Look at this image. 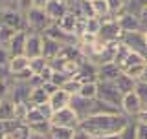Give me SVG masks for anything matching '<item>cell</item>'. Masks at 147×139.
I'll return each mask as SVG.
<instances>
[{
    "instance_id": "44dd1931",
    "label": "cell",
    "mask_w": 147,
    "mask_h": 139,
    "mask_svg": "<svg viewBox=\"0 0 147 139\" xmlns=\"http://www.w3.org/2000/svg\"><path fill=\"white\" fill-rule=\"evenodd\" d=\"M136 79H132L131 75H127L125 72H121L119 75L114 79V84H116V88H118V92L121 95H125V94H129V92H134V88H136Z\"/></svg>"
},
{
    "instance_id": "4fadbf2b",
    "label": "cell",
    "mask_w": 147,
    "mask_h": 139,
    "mask_svg": "<svg viewBox=\"0 0 147 139\" xmlns=\"http://www.w3.org/2000/svg\"><path fill=\"white\" fill-rule=\"evenodd\" d=\"M42 35H44V37H50V39H53V40H57V42H61L63 46L77 44V37H76V35H72V33H66V31H63L57 24H52Z\"/></svg>"
},
{
    "instance_id": "d4e9b609",
    "label": "cell",
    "mask_w": 147,
    "mask_h": 139,
    "mask_svg": "<svg viewBox=\"0 0 147 139\" xmlns=\"http://www.w3.org/2000/svg\"><path fill=\"white\" fill-rule=\"evenodd\" d=\"M144 62H147L144 55L138 53V51H132V49H129V53L125 55V59L121 61L119 68H121V72H123V70H127V68H131V66H136V64H144Z\"/></svg>"
},
{
    "instance_id": "ab89813d",
    "label": "cell",
    "mask_w": 147,
    "mask_h": 139,
    "mask_svg": "<svg viewBox=\"0 0 147 139\" xmlns=\"http://www.w3.org/2000/svg\"><path fill=\"white\" fill-rule=\"evenodd\" d=\"M147 6V0H127V11L140 15V11Z\"/></svg>"
},
{
    "instance_id": "277c9868",
    "label": "cell",
    "mask_w": 147,
    "mask_h": 139,
    "mask_svg": "<svg viewBox=\"0 0 147 139\" xmlns=\"http://www.w3.org/2000/svg\"><path fill=\"white\" fill-rule=\"evenodd\" d=\"M0 24L13 27L15 31H28V22H26V13L20 9H6L0 11Z\"/></svg>"
},
{
    "instance_id": "5bb4252c",
    "label": "cell",
    "mask_w": 147,
    "mask_h": 139,
    "mask_svg": "<svg viewBox=\"0 0 147 139\" xmlns=\"http://www.w3.org/2000/svg\"><path fill=\"white\" fill-rule=\"evenodd\" d=\"M44 11L48 13V17L52 18L53 22H57L61 17H64L70 11V4H68L66 0H50V2L46 4Z\"/></svg>"
},
{
    "instance_id": "d590c367",
    "label": "cell",
    "mask_w": 147,
    "mask_h": 139,
    "mask_svg": "<svg viewBox=\"0 0 147 139\" xmlns=\"http://www.w3.org/2000/svg\"><path fill=\"white\" fill-rule=\"evenodd\" d=\"M30 132H35V134H40V136H50V128H52V123L50 121H40V123H35V124H30Z\"/></svg>"
},
{
    "instance_id": "11a10c76",
    "label": "cell",
    "mask_w": 147,
    "mask_h": 139,
    "mask_svg": "<svg viewBox=\"0 0 147 139\" xmlns=\"http://www.w3.org/2000/svg\"><path fill=\"white\" fill-rule=\"evenodd\" d=\"M99 139H119V132L118 134H109V136H103V137H99Z\"/></svg>"
},
{
    "instance_id": "8fae6325",
    "label": "cell",
    "mask_w": 147,
    "mask_h": 139,
    "mask_svg": "<svg viewBox=\"0 0 147 139\" xmlns=\"http://www.w3.org/2000/svg\"><path fill=\"white\" fill-rule=\"evenodd\" d=\"M24 55H26L28 59L40 57V55H42V35H40V33H33V31H28Z\"/></svg>"
},
{
    "instance_id": "d6986e66",
    "label": "cell",
    "mask_w": 147,
    "mask_h": 139,
    "mask_svg": "<svg viewBox=\"0 0 147 139\" xmlns=\"http://www.w3.org/2000/svg\"><path fill=\"white\" fill-rule=\"evenodd\" d=\"M79 15H77L74 9H70V11L66 13L64 17H61L57 22H53V24H57L59 27H61L63 31H66V33H72V35H76V26H77V22H79Z\"/></svg>"
},
{
    "instance_id": "9f6ffc18",
    "label": "cell",
    "mask_w": 147,
    "mask_h": 139,
    "mask_svg": "<svg viewBox=\"0 0 147 139\" xmlns=\"http://www.w3.org/2000/svg\"><path fill=\"white\" fill-rule=\"evenodd\" d=\"M140 81H145L147 82V64H145V70H144V75H142V79Z\"/></svg>"
},
{
    "instance_id": "ba28073f",
    "label": "cell",
    "mask_w": 147,
    "mask_h": 139,
    "mask_svg": "<svg viewBox=\"0 0 147 139\" xmlns=\"http://www.w3.org/2000/svg\"><path fill=\"white\" fill-rule=\"evenodd\" d=\"M121 42L132 51L142 53L144 57H147V42H145V35L144 31H132V33H123L121 35Z\"/></svg>"
},
{
    "instance_id": "7c38bea8",
    "label": "cell",
    "mask_w": 147,
    "mask_h": 139,
    "mask_svg": "<svg viewBox=\"0 0 147 139\" xmlns=\"http://www.w3.org/2000/svg\"><path fill=\"white\" fill-rule=\"evenodd\" d=\"M30 82H11V92H9V99L13 103H30V94H31Z\"/></svg>"
},
{
    "instance_id": "30bf717a",
    "label": "cell",
    "mask_w": 147,
    "mask_h": 139,
    "mask_svg": "<svg viewBox=\"0 0 147 139\" xmlns=\"http://www.w3.org/2000/svg\"><path fill=\"white\" fill-rule=\"evenodd\" d=\"M76 79H79L81 82H98V64L88 59H83L76 73Z\"/></svg>"
},
{
    "instance_id": "8992f818",
    "label": "cell",
    "mask_w": 147,
    "mask_h": 139,
    "mask_svg": "<svg viewBox=\"0 0 147 139\" xmlns=\"http://www.w3.org/2000/svg\"><path fill=\"white\" fill-rule=\"evenodd\" d=\"M119 27H121L123 33H132V31H144L145 29V24L142 22L140 15H136V13H131V11H123L121 15L116 17Z\"/></svg>"
},
{
    "instance_id": "5b68a950",
    "label": "cell",
    "mask_w": 147,
    "mask_h": 139,
    "mask_svg": "<svg viewBox=\"0 0 147 139\" xmlns=\"http://www.w3.org/2000/svg\"><path fill=\"white\" fill-rule=\"evenodd\" d=\"M121 94L118 92L114 81H98V97L96 99L105 101V103H110L114 106L121 104Z\"/></svg>"
},
{
    "instance_id": "484cf974",
    "label": "cell",
    "mask_w": 147,
    "mask_h": 139,
    "mask_svg": "<svg viewBox=\"0 0 147 139\" xmlns=\"http://www.w3.org/2000/svg\"><path fill=\"white\" fill-rule=\"evenodd\" d=\"M76 128H68V126H57V124H52L50 128V139H72Z\"/></svg>"
},
{
    "instance_id": "9c48e42d",
    "label": "cell",
    "mask_w": 147,
    "mask_h": 139,
    "mask_svg": "<svg viewBox=\"0 0 147 139\" xmlns=\"http://www.w3.org/2000/svg\"><path fill=\"white\" fill-rule=\"evenodd\" d=\"M119 108H121V112L127 115V117H134V115L140 112L142 108H144V103H142V99L138 97L136 92H129L121 97V104H119Z\"/></svg>"
},
{
    "instance_id": "681fc988",
    "label": "cell",
    "mask_w": 147,
    "mask_h": 139,
    "mask_svg": "<svg viewBox=\"0 0 147 139\" xmlns=\"http://www.w3.org/2000/svg\"><path fill=\"white\" fill-rule=\"evenodd\" d=\"M17 6H18V9L20 11H28L30 7H33V0H17Z\"/></svg>"
},
{
    "instance_id": "e575fe53",
    "label": "cell",
    "mask_w": 147,
    "mask_h": 139,
    "mask_svg": "<svg viewBox=\"0 0 147 139\" xmlns=\"http://www.w3.org/2000/svg\"><path fill=\"white\" fill-rule=\"evenodd\" d=\"M15 33H17V31L13 29V27L0 24V46H6V48H7L9 40L13 39V35H15Z\"/></svg>"
},
{
    "instance_id": "b9f144b4",
    "label": "cell",
    "mask_w": 147,
    "mask_h": 139,
    "mask_svg": "<svg viewBox=\"0 0 147 139\" xmlns=\"http://www.w3.org/2000/svg\"><path fill=\"white\" fill-rule=\"evenodd\" d=\"M68 79H70V77H68L66 73L59 72V70H53V75H52V79H50V82H53L55 86H59V88H61V86L64 84V82L68 81Z\"/></svg>"
},
{
    "instance_id": "4316f807",
    "label": "cell",
    "mask_w": 147,
    "mask_h": 139,
    "mask_svg": "<svg viewBox=\"0 0 147 139\" xmlns=\"http://www.w3.org/2000/svg\"><path fill=\"white\" fill-rule=\"evenodd\" d=\"M48 101H50V95L42 90V86H35V88H31V94H30V104H31V106L48 103Z\"/></svg>"
},
{
    "instance_id": "6125c7cd",
    "label": "cell",
    "mask_w": 147,
    "mask_h": 139,
    "mask_svg": "<svg viewBox=\"0 0 147 139\" xmlns=\"http://www.w3.org/2000/svg\"><path fill=\"white\" fill-rule=\"evenodd\" d=\"M0 101H2V99H0Z\"/></svg>"
},
{
    "instance_id": "6da1fadb",
    "label": "cell",
    "mask_w": 147,
    "mask_h": 139,
    "mask_svg": "<svg viewBox=\"0 0 147 139\" xmlns=\"http://www.w3.org/2000/svg\"><path fill=\"white\" fill-rule=\"evenodd\" d=\"M131 121L125 114H114V115H88L83 119L79 126L85 128L92 137H103L109 134H118L121 128Z\"/></svg>"
},
{
    "instance_id": "f1b7e54d",
    "label": "cell",
    "mask_w": 147,
    "mask_h": 139,
    "mask_svg": "<svg viewBox=\"0 0 147 139\" xmlns=\"http://www.w3.org/2000/svg\"><path fill=\"white\" fill-rule=\"evenodd\" d=\"M119 139H138V123L131 119L119 132Z\"/></svg>"
},
{
    "instance_id": "cb8c5ba5",
    "label": "cell",
    "mask_w": 147,
    "mask_h": 139,
    "mask_svg": "<svg viewBox=\"0 0 147 139\" xmlns=\"http://www.w3.org/2000/svg\"><path fill=\"white\" fill-rule=\"evenodd\" d=\"M15 119V103L9 97L0 101V121H13Z\"/></svg>"
},
{
    "instance_id": "603a6c76",
    "label": "cell",
    "mask_w": 147,
    "mask_h": 139,
    "mask_svg": "<svg viewBox=\"0 0 147 139\" xmlns=\"http://www.w3.org/2000/svg\"><path fill=\"white\" fill-rule=\"evenodd\" d=\"M28 66H30V59H28L26 55H13L7 62V68H9V73H11V75L26 70Z\"/></svg>"
},
{
    "instance_id": "ac0fdd59",
    "label": "cell",
    "mask_w": 147,
    "mask_h": 139,
    "mask_svg": "<svg viewBox=\"0 0 147 139\" xmlns=\"http://www.w3.org/2000/svg\"><path fill=\"white\" fill-rule=\"evenodd\" d=\"M114 114H123L119 106H114L110 103H105V101L94 99L90 108V115H114Z\"/></svg>"
},
{
    "instance_id": "f5cc1de1",
    "label": "cell",
    "mask_w": 147,
    "mask_h": 139,
    "mask_svg": "<svg viewBox=\"0 0 147 139\" xmlns=\"http://www.w3.org/2000/svg\"><path fill=\"white\" fill-rule=\"evenodd\" d=\"M26 139H48V136H40V134H35V132H30Z\"/></svg>"
},
{
    "instance_id": "74e56055",
    "label": "cell",
    "mask_w": 147,
    "mask_h": 139,
    "mask_svg": "<svg viewBox=\"0 0 147 139\" xmlns=\"http://www.w3.org/2000/svg\"><path fill=\"white\" fill-rule=\"evenodd\" d=\"M145 64H136V66H131V68H127V70H123V72L127 73V75H131L132 79H136V81H140L142 75H144V70H145Z\"/></svg>"
},
{
    "instance_id": "f6af8a7d",
    "label": "cell",
    "mask_w": 147,
    "mask_h": 139,
    "mask_svg": "<svg viewBox=\"0 0 147 139\" xmlns=\"http://www.w3.org/2000/svg\"><path fill=\"white\" fill-rule=\"evenodd\" d=\"M6 9H18L17 0H0V11H6Z\"/></svg>"
},
{
    "instance_id": "9a60e30c",
    "label": "cell",
    "mask_w": 147,
    "mask_h": 139,
    "mask_svg": "<svg viewBox=\"0 0 147 139\" xmlns=\"http://www.w3.org/2000/svg\"><path fill=\"white\" fill-rule=\"evenodd\" d=\"M92 103H94L92 99H85V97H81V95H72V99H70V108L77 114V117L83 121V119H86V117L90 115Z\"/></svg>"
},
{
    "instance_id": "91938a15",
    "label": "cell",
    "mask_w": 147,
    "mask_h": 139,
    "mask_svg": "<svg viewBox=\"0 0 147 139\" xmlns=\"http://www.w3.org/2000/svg\"><path fill=\"white\" fill-rule=\"evenodd\" d=\"M144 108H147V104H145V106H144Z\"/></svg>"
},
{
    "instance_id": "1f68e13d",
    "label": "cell",
    "mask_w": 147,
    "mask_h": 139,
    "mask_svg": "<svg viewBox=\"0 0 147 139\" xmlns=\"http://www.w3.org/2000/svg\"><path fill=\"white\" fill-rule=\"evenodd\" d=\"M50 64L48 59H44L42 55L40 57H33V59H30V70L33 72V75H40L42 73V70L46 68Z\"/></svg>"
},
{
    "instance_id": "ee69618b",
    "label": "cell",
    "mask_w": 147,
    "mask_h": 139,
    "mask_svg": "<svg viewBox=\"0 0 147 139\" xmlns=\"http://www.w3.org/2000/svg\"><path fill=\"white\" fill-rule=\"evenodd\" d=\"M9 59H11V53L6 46H0V66H7Z\"/></svg>"
},
{
    "instance_id": "836d02e7",
    "label": "cell",
    "mask_w": 147,
    "mask_h": 139,
    "mask_svg": "<svg viewBox=\"0 0 147 139\" xmlns=\"http://www.w3.org/2000/svg\"><path fill=\"white\" fill-rule=\"evenodd\" d=\"M61 88H63L64 92H68L70 95H77V94H79V90H81V81H79V79H76V77H70Z\"/></svg>"
},
{
    "instance_id": "bcb514c9",
    "label": "cell",
    "mask_w": 147,
    "mask_h": 139,
    "mask_svg": "<svg viewBox=\"0 0 147 139\" xmlns=\"http://www.w3.org/2000/svg\"><path fill=\"white\" fill-rule=\"evenodd\" d=\"M90 137L92 136L85 130V128H81V126H77L76 132H74V136H72V139H90Z\"/></svg>"
},
{
    "instance_id": "7402d4cb",
    "label": "cell",
    "mask_w": 147,
    "mask_h": 139,
    "mask_svg": "<svg viewBox=\"0 0 147 139\" xmlns=\"http://www.w3.org/2000/svg\"><path fill=\"white\" fill-rule=\"evenodd\" d=\"M70 99H72V95L68 94V92H64L63 88H59L57 92H53V94L50 95V101H48V103L52 104L53 110H61V108L70 106Z\"/></svg>"
},
{
    "instance_id": "7bdbcfd3",
    "label": "cell",
    "mask_w": 147,
    "mask_h": 139,
    "mask_svg": "<svg viewBox=\"0 0 147 139\" xmlns=\"http://www.w3.org/2000/svg\"><path fill=\"white\" fill-rule=\"evenodd\" d=\"M37 108H39V112L42 114V117H44V119L52 121V117H53V112H55V110L52 108V104H50V103H42V104H37Z\"/></svg>"
},
{
    "instance_id": "ffe728a7",
    "label": "cell",
    "mask_w": 147,
    "mask_h": 139,
    "mask_svg": "<svg viewBox=\"0 0 147 139\" xmlns=\"http://www.w3.org/2000/svg\"><path fill=\"white\" fill-rule=\"evenodd\" d=\"M119 73H121V68L116 62L99 64L98 66V81H114Z\"/></svg>"
},
{
    "instance_id": "7dc6e473",
    "label": "cell",
    "mask_w": 147,
    "mask_h": 139,
    "mask_svg": "<svg viewBox=\"0 0 147 139\" xmlns=\"http://www.w3.org/2000/svg\"><path fill=\"white\" fill-rule=\"evenodd\" d=\"M132 119H134L138 124H147V108H142V110H140V112H138Z\"/></svg>"
},
{
    "instance_id": "60d3db41",
    "label": "cell",
    "mask_w": 147,
    "mask_h": 139,
    "mask_svg": "<svg viewBox=\"0 0 147 139\" xmlns=\"http://www.w3.org/2000/svg\"><path fill=\"white\" fill-rule=\"evenodd\" d=\"M134 92L138 94V97L142 99V103H144V106H145L147 104V82L145 81H138Z\"/></svg>"
},
{
    "instance_id": "4dcf8cb0",
    "label": "cell",
    "mask_w": 147,
    "mask_h": 139,
    "mask_svg": "<svg viewBox=\"0 0 147 139\" xmlns=\"http://www.w3.org/2000/svg\"><path fill=\"white\" fill-rule=\"evenodd\" d=\"M99 27H101V18H99V17L85 18V33H88V35H96V37H98ZM85 33H83V35H85Z\"/></svg>"
},
{
    "instance_id": "52a82bcc",
    "label": "cell",
    "mask_w": 147,
    "mask_h": 139,
    "mask_svg": "<svg viewBox=\"0 0 147 139\" xmlns=\"http://www.w3.org/2000/svg\"><path fill=\"white\" fill-rule=\"evenodd\" d=\"M52 124H57V126H68V128H77L81 124V119L77 117V114L74 112L70 106H66V108H61V110H55L53 112V117Z\"/></svg>"
},
{
    "instance_id": "680465c9",
    "label": "cell",
    "mask_w": 147,
    "mask_h": 139,
    "mask_svg": "<svg viewBox=\"0 0 147 139\" xmlns=\"http://www.w3.org/2000/svg\"><path fill=\"white\" fill-rule=\"evenodd\" d=\"M90 139H99V137H90Z\"/></svg>"
},
{
    "instance_id": "7a4b0ae2",
    "label": "cell",
    "mask_w": 147,
    "mask_h": 139,
    "mask_svg": "<svg viewBox=\"0 0 147 139\" xmlns=\"http://www.w3.org/2000/svg\"><path fill=\"white\" fill-rule=\"evenodd\" d=\"M26 22H28V31L42 35L50 26L53 24V20L48 17V13L40 7H30L26 11Z\"/></svg>"
},
{
    "instance_id": "db71d44e",
    "label": "cell",
    "mask_w": 147,
    "mask_h": 139,
    "mask_svg": "<svg viewBox=\"0 0 147 139\" xmlns=\"http://www.w3.org/2000/svg\"><path fill=\"white\" fill-rule=\"evenodd\" d=\"M140 18H142V22L145 24V27H147V6L140 11Z\"/></svg>"
},
{
    "instance_id": "c3c4849f",
    "label": "cell",
    "mask_w": 147,
    "mask_h": 139,
    "mask_svg": "<svg viewBox=\"0 0 147 139\" xmlns=\"http://www.w3.org/2000/svg\"><path fill=\"white\" fill-rule=\"evenodd\" d=\"M40 86H42V90H44V92H46V94H48V95H52L53 92H57V90H59V86H55L53 82H50V81L42 82V84H40Z\"/></svg>"
},
{
    "instance_id": "3957f363",
    "label": "cell",
    "mask_w": 147,
    "mask_h": 139,
    "mask_svg": "<svg viewBox=\"0 0 147 139\" xmlns=\"http://www.w3.org/2000/svg\"><path fill=\"white\" fill-rule=\"evenodd\" d=\"M121 35H123V31L114 17H107L101 20V27L98 33L99 40H103V42H116V40H121Z\"/></svg>"
},
{
    "instance_id": "d6a6232c",
    "label": "cell",
    "mask_w": 147,
    "mask_h": 139,
    "mask_svg": "<svg viewBox=\"0 0 147 139\" xmlns=\"http://www.w3.org/2000/svg\"><path fill=\"white\" fill-rule=\"evenodd\" d=\"M40 121H48V119H44V117H42V114L39 112V108H37V106H31L30 112H28V114H26V117H24V124H26V126H30V124L40 123Z\"/></svg>"
},
{
    "instance_id": "94428289",
    "label": "cell",
    "mask_w": 147,
    "mask_h": 139,
    "mask_svg": "<svg viewBox=\"0 0 147 139\" xmlns=\"http://www.w3.org/2000/svg\"><path fill=\"white\" fill-rule=\"evenodd\" d=\"M145 61H147V57H145Z\"/></svg>"
},
{
    "instance_id": "6f0895ef",
    "label": "cell",
    "mask_w": 147,
    "mask_h": 139,
    "mask_svg": "<svg viewBox=\"0 0 147 139\" xmlns=\"http://www.w3.org/2000/svg\"><path fill=\"white\" fill-rule=\"evenodd\" d=\"M144 35H145V42H147V27L144 29Z\"/></svg>"
},
{
    "instance_id": "e0dca14e",
    "label": "cell",
    "mask_w": 147,
    "mask_h": 139,
    "mask_svg": "<svg viewBox=\"0 0 147 139\" xmlns=\"http://www.w3.org/2000/svg\"><path fill=\"white\" fill-rule=\"evenodd\" d=\"M61 49H63L61 42H57V40H53V39H50V37L42 35V57L44 59H48V61L52 62L53 59L59 57Z\"/></svg>"
},
{
    "instance_id": "f35d334b",
    "label": "cell",
    "mask_w": 147,
    "mask_h": 139,
    "mask_svg": "<svg viewBox=\"0 0 147 139\" xmlns=\"http://www.w3.org/2000/svg\"><path fill=\"white\" fill-rule=\"evenodd\" d=\"M31 77H33V72H31L30 66H28L26 70H22V72L15 73V75H11V81H15V82H30Z\"/></svg>"
},
{
    "instance_id": "f546056e",
    "label": "cell",
    "mask_w": 147,
    "mask_h": 139,
    "mask_svg": "<svg viewBox=\"0 0 147 139\" xmlns=\"http://www.w3.org/2000/svg\"><path fill=\"white\" fill-rule=\"evenodd\" d=\"M77 95L94 101L96 97H98V82H81V90H79Z\"/></svg>"
},
{
    "instance_id": "816d5d0a",
    "label": "cell",
    "mask_w": 147,
    "mask_h": 139,
    "mask_svg": "<svg viewBox=\"0 0 147 139\" xmlns=\"http://www.w3.org/2000/svg\"><path fill=\"white\" fill-rule=\"evenodd\" d=\"M48 2H50V0H33V7H40V9H44Z\"/></svg>"
},
{
    "instance_id": "8d00e7d4",
    "label": "cell",
    "mask_w": 147,
    "mask_h": 139,
    "mask_svg": "<svg viewBox=\"0 0 147 139\" xmlns=\"http://www.w3.org/2000/svg\"><path fill=\"white\" fill-rule=\"evenodd\" d=\"M30 108H31L30 103H15V119L17 121L24 123V117H26V114L30 112Z\"/></svg>"
},
{
    "instance_id": "2e32d148",
    "label": "cell",
    "mask_w": 147,
    "mask_h": 139,
    "mask_svg": "<svg viewBox=\"0 0 147 139\" xmlns=\"http://www.w3.org/2000/svg\"><path fill=\"white\" fill-rule=\"evenodd\" d=\"M26 39H28V31L26 29L17 31V33L13 35V39L9 40V44H7V49H9V53H11V57L13 55H24Z\"/></svg>"
},
{
    "instance_id": "f907efd6",
    "label": "cell",
    "mask_w": 147,
    "mask_h": 139,
    "mask_svg": "<svg viewBox=\"0 0 147 139\" xmlns=\"http://www.w3.org/2000/svg\"><path fill=\"white\" fill-rule=\"evenodd\" d=\"M138 139H147V124H138Z\"/></svg>"
},
{
    "instance_id": "83f0119b",
    "label": "cell",
    "mask_w": 147,
    "mask_h": 139,
    "mask_svg": "<svg viewBox=\"0 0 147 139\" xmlns=\"http://www.w3.org/2000/svg\"><path fill=\"white\" fill-rule=\"evenodd\" d=\"M92 2V9H94V15L99 17L101 20L107 17H112L110 15V9H109V2L107 0H90Z\"/></svg>"
}]
</instances>
